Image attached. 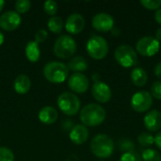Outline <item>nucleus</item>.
I'll return each mask as SVG.
<instances>
[{
	"instance_id": "f257e3e1",
	"label": "nucleus",
	"mask_w": 161,
	"mask_h": 161,
	"mask_svg": "<svg viewBox=\"0 0 161 161\" xmlns=\"http://www.w3.org/2000/svg\"><path fill=\"white\" fill-rule=\"evenodd\" d=\"M106 119V110L98 104H88L80 111V121L85 126L100 125Z\"/></svg>"
},
{
	"instance_id": "f03ea898",
	"label": "nucleus",
	"mask_w": 161,
	"mask_h": 161,
	"mask_svg": "<svg viewBox=\"0 0 161 161\" xmlns=\"http://www.w3.org/2000/svg\"><path fill=\"white\" fill-rule=\"evenodd\" d=\"M92 154L99 158H108L114 152V142L112 139L106 134L96 135L91 142Z\"/></svg>"
},
{
	"instance_id": "7ed1b4c3",
	"label": "nucleus",
	"mask_w": 161,
	"mask_h": 161,
	"mask_svg": "<svg viewBox=\"0 0 161 161\" xmlns=\"http://www.w3.org/2000/svg\"><path fill=\"white\" fill-rule=\"evenodd\" d=\"M43 75L50 83L59 84L67 79L69 75V69L65 63L51 61L43 67Z\"/></svg>"
},
{
	"instance_id": "20e7f679",
	"label": "nucleus",
	"mask_w": 161,
	"mask_h": 161,
	"mask_svg": "<svg viewBox=\"0 0 161 161\" xmlns=\"http://www.w3.org/2000/svg\"><path fill=\"white\" fill-rule=\"evenodd\" d=\"M76 42L69 35H61L54 44V54L59 58H69L76 52Z\"/></svg>"
},
{
	"instance_id": "39448f33",
	"label": "nucleus",
	"mask_w": 161,
	"mask_h": 161,
	"mask_svg": "<svg viewBox=\"0 0 161 161\" xmlns=\"http://www.w3.org/2000/svg\"><path fill=\"white\" fill-rule=\"evenodd\" d=\"M58 106L62 113L68 116L75 115L80 109V100L73 92H65L58 97Z\"/></svg>"
},
{
	"instance_id": "423d86ee",
	"label": "nucleus",
	"mask_w": 161,
	"mask_h": 161,
	"mask_svg": "<svg viewBox=\"0 0 161 161\" xmlns=\"http://www.w3.org/2000/svg\"><path fill=\"white\" fill-rule=\"evenodd\" d=\"M87 52L93 59H103L108 53V42L101 36H92L87 42Z\"/></svg>"
},
{
	"instance_id": "0eeeda50",
	"label": "nucleus",
	"mask_w": 161,
	"mask_h": 161,
	"mask_svg": "<svg viewBox=\"0 0 161 161\" xmlns=\"http://www.w3.org/2000/svg\"><path fill=\"white\" fill-rule=\"evenodd\" d=\"M115 60L123 67L129 68L138 63V56L136 51L128 44H122L115 50Z\"/></svg>"
},
{
	"instance_id": "6e6552de",
	"label": "nucleus",
	"mask_w": 161,
	"mask_h": 161,
	"mask_svg": "<svg viewBox=\"0 0 161 161\" xmlns=\"http://www.w3.org/2000/svg\"><path fill=\"white\" fill-rule=\"evenodd\" d=\"M159 48H160L159 42L152 36L142 37L138 41L136 44L137 52L144 57L155 56L159 51Z\"/></svg>"
},
{
	"instance_id": "1a4fd4ad",
	"label": "nucleus",
	"mask_w": 161,
	"mask_h": 161,
	"mask_svg": "<svg viewBox=\"0 0 161 161\" xmlns=\"http://www.w3.org/2000/svg\"><path fill=\"white\" fill-rule=\"evenodd\" d=\"M153 97L151 93L145 91L136 92L131 99V107L137 112H145L152 107Z\"/></svg>"
},
{
	"instance_id": "9d476101",
	"label": "nucleus",
	"mask_w": 161,
	"mask_h": 161,
	"mask_svg": "<svg viewBox=\"0 0 161 161\" xmlns=\"http://www.w3.org/2000/svg\"><path fill=\"white\" fill-rule=\"evenodd\" d=\"M68 86L75 93H84L88 91L90 82L88 77L82 73H74L68 78Z\"/></svg>"
},
{
	"instance_id": "9b49d317",
	"label": "nucleus",
	"mask_w": 161,
	"mask_h": 161,
	"mask_svg": "<svg viewBox=\"0 0 161 161\" xmlns=\"http://www.w3.org/2000/svg\"><path fill=\"white\" fill-rule=\"evenodd\" d=\"M22 18L14 10H8L0 15V27L6 31H13L21 25Z\"/></svg>"
},
{
	"instance_id": "f8f14e48",
	"label": "nucleus",
	"mask_w": 161,
	"mask_h": 161,
	"mask_svg": "<svg viewBox=\"0 0 161 161\" xmlns=\"http://www.w3.org/2000/svg\"><path fill=\"white\" fill-rule=\"evenodd\" d=\"M94 29L100 32H108L112 30L114 25L113 17L106 12H100L93 16L92 21Z\"/></svg>"
},
{
	"instance_id": "ddd939ff",
	"label": "nucleus",
	"mask_w": 161,
	"mask_h": 161,
	"mask_svg": "<svg viewBox=\"0 0 161 161\" xmlns=\"http://www.w3.org/2000/svg\"><path fill=\"white\" fill-rule=\"evenodd\" d=\"M92 94L93 98L99 103H108L112 96L109 86L102 81L93 83L92 88Z\"/></svg>"
},
{
	"instance_id": "4468645a",
	"label": "nucleus",
	"mask_w": 161,
	"mask_h": 161,
	"mask_svg": "<svg viewBox=\"0 0 161 161\" xmlns=\"http://www.w3.org/2000/svg\"><path fill=\"white\" fill-rule=\"evenodd\" d=\"M85 27V19L80 13H73L65 22V29L71 34H79Z\"/></svg>"
},
{
	"instance_id": "2eb2a0df",
	"label": "nucleus",
	"mask_w": 161,
	"mask_h": 161,
	"mask_svg": "<svg viewBox=\"0 0 161 161\" xmlns=\"http://www.w3.org/2000/svg\"><path fill=\"white\" fill-rule=\"evenodd\" d=\"M69 137L73 143L76 145H81L87 142L89 138V130L83 125H76L71 129Z\"/></svg>"
},
{
	"instance_id": "dca6fc26",
	"label": "nucleus",
	"mask_w": 161,
	"mask_h": 161,
	"mask_svg": "<svg viewBox=\"0 0 161 161\" xmlns=\"http://www.w3.org/2000/svg\"><path fill=\"white\" fill-rule=\"evenodd\" d=\"M143 122L149 131L156 132L159 130L161 128V112L157 109L151 110L144 116Z\"/></svg>"
},
{
	"instance_id": "f3484780",
	"label": "nucleus",
	"mask_w": 161,
	"mask_h": 161,
	"mask_svg": "<svg viewBox=\"0 0 161 161\" xmlns=\"http://www.w3.org/2000/svg\"><path fill=\"white\" fill-rule=\"evenodd\" d=\"M39 120L44 125H53L58 118V113L57 109L53 107L46 106L42 108L39 112Z\"/></svg>"
},
{
	"instance_id": "a211bd4d",
	"label": "nucleus",
	"mask_w": 161,
	"mask_h": 161,
	"mask_svg": "<svg viewBox=\"0 0 161 161\" xmlns=\"http://www.w3.org/2000/svg\"><path fill=\"white\" fill-rule=\"evenodd\" d=\"M31 88V80L26 75H19L14 79L13 89L19 94H25L30 91Z\"/></svg>"
},
{
	"instance_id": "6ab92c4d",
	"label": "nucleus",
	"mask_w": 161,
	"mask_h": 161,
	"mask_svg": "<svg viewBox=\"0 0 161 161\" xmlns=\"http://www.w3.org/2000/svg\"><path fill=\"white\" fill-rule=\"evenodd\" d=\"M131 80L137 87H143L148 80L147 73L141 67H136L131 72Z\"/></svg>"
},
{
	"instance_id": "aec40b11",
	"label": "nucleus",
	"mask_w": 161,
	"mask_h": 161,
	"mask_svg": "<svg viewBox=\"0 0 161 161\" xmlns=\"http://www.w3.org/2000/svg\"><path fill=\"white\" fill-rule=\"evenodd\" d=\"M68 69L75 72V73H81L87 70L88 68V63L87 60L81 57V56H76L73 58H71L67 64Z\"/></svg>"
},
{
	"instance_id": "412c9836",
	"label": "nucleus",
	"mask_w": 161,
	"mask_h": 161,
	"mask_svg": "<svg viewBox=\"0 0 161 161\" xmlns=\"http://www.w3.org/2000/svg\"><path fill=\"white\" fill-rule=\"evenodd\" d=\"M25 56H26V58L30 62L38 61L40 58V56H41L39 43H37L35 41L28 42L25 46Z\"/></svg>"
},
{
	"instance_id": "4be33fe9",
	"label": "nucleus",
	"mask_w": 161,
	"mask_h": 161,
	"mask_svg": "<svg viewBox=\"0 0 161 161\" xmlns=\"http://www.w3.org/2000/svg\"><path fill=\"white\" fill-rule=\"evenodd\" d=\"M63 21L60 17L58 16H52L47 23L48 28L51 32L56 33V34H59L62 31L63 28Z\"/></svg>"
},
{
	"instance_id": "5701e85b",
	"label": "nucleus",
	"mask_w": 161,
	"mask_h": 161,
	"mask_svg": "<svg viewBox=\"0 0 161 161\" xmlns=\"http://www.w3.org/2000/svg\"><path fill=\"white\" fill-rule=\"evenodd\" d=\"M142 159L143 161H161V156L154 149H145L142 153Z\"/></svg>"
},
{
	"instance_id": "b1692460",
	"label": "nucleus",
	"mask_w": 161,
	"mask_h": 161,
	"mask_svg": "<svg viewBox=\"0 0 161 161\" xmlns=\"http://www.w3.org/2000/svg\"><path fill=\"white\" fill-rule=\"evenodd\" d=\"M138 142L142 146L149 147V146H152L155 143V138H154V136L152 134L147 133V132H143V133L139 135Z\"/></svg>"
},
{
	"instance_id": "393cba45",
	"label": "nucleus",
	"mask_w": 161,
	"mask_h": 161,
	"mask_svg": "<svg viewBox=\"0 0 161 161\" xmlns=\"http://www.w3.org/2000/svg\"><path fill=\"white\" fill-rule=\"evenodd\" d=\"M119 149L124 152V154L135 152V144L132 141L128 139H122L119 141Z\"/></svg>"
},
{
	"instance_id": "a878e982",
	"label": "nucleus",
	"mask_w": 161,
	"mask_h": 161,
	"mask_svg": "<svg viewBox=\"0 0 161 161\" xmlns=\"http://www.w3.org/2000/svg\"><path fill=\"white\" fill-rule=\"evenodd\" d=\"M31 8V2L28 0H18L15 2V9L17 13H25Z\"/></svg>"
},
{
	"instance_id": "bb28decb",
	"label": "nucleus",
	"mask_w": 161,
	"mask_h": 161,
	"mask_svg": "<svg viewBox=\"0 0 161 161\" xmlns=\"http://www.w3.org/2000/svg\"><path fill=\"white\" fill-rule=\"evenodd\" d=\"M43 10L51 17L55 16L58 11V4L53 0H47L43 3Z\"/></svg>"
},
{
	"instance_id": "cd10ccee",
	"label": "nucleus",
	"mask_w": 161,
	"mask_h": 161,
	"mask_svg": "<svg viewBox=\"0 0 161 161\" xmlns=\"http://www.w3.org/2000/svg\"><path fill=\"white\" fill-rule=\"evenodd\" d=\"M0 161H14V155L8 147H0Z\"/></svg>"
},
{
	"instance_id": "c85d7f7f",
	"label": "nucleus",
	"mask_w": 161,
	"mask_h": 161,
	"mask_svg": "<svg viewBox=\"0 0 161 161\" xmlns=\"http://www.w3.org/2000/svg\"><path fill=\"white\" fill-rule=\"evenodd\" d=\"M141 4L147 9L158 10V8H160L161 0H142Z\"/></svg>"
},
{
	"instance_id": "c756f323",
	"label": "nucleus",
	"mask_w": 161,
	"mask_h": 161,
	"mask_svg": "<svg viewBox=\"0 0 161 161\" xmlns=\"http://www.w3.org/2000/svg\"><path fill=\"white\" fill-rule=\"evenodd\" d=\"M151 95L158 100H161V81H155L152 84Z\"/></svg>"
},
{
	"instance_id": "7c9ffc66",
	"label": "nucleus",
	"mask_w": 161,
	"mask_h": 161,
	"mask_svg": "<svg viewBox=\"0 0 161 161\" xmlns=\"http://www.w3.org/2000/svg\"><path fill=\"white\" fill-rule=\"evenodd\" d=\"M120 161H142V158L136 152H130L124 154Z\"/></svg>"
},
{
	"instance_id": "2f4dec72",
	"label": "nucleus",
	"mask_w": 161,
	"mask_h": 161,
	"mask_svg": "<svg viewBox=\"0 0 161 161\" xmlns=\"http://www.w3.org/2000/svg\"><path fill=\"white\" fill-rule=\"evenodd\" d=\"M48 37V33L46 30L44 29H39L36 33H35V42L37 43L40 42H43Z\"/></svg>"
},
{
	"instance_id": "473e14b6",
	"label": "nucleus",
	"mask_w": 161,
	"mask_h": 161,
	"mask_svg": "<svg viewBox=\"0 0 161 161\" xmlns=\"http://www.w3.org/2000/svg\"><path fill=\"white\" fill-rule=\"evenodd\" d=\"M155 143L158 146V148L159 150H161V131L156 135V137H155Z\"/></svg>"
},
{
	"instance_id": "72a5a7b5",
	"label": "nucleus",
	"mask_w": 161,
	"mask_h": 161,
	"mask_svg": "<svg viewBox=\"0 0 161 161\" xmlns=\"http://www.w3.org/2000/svg\"><path fill=\"white\" fill-rule=\"evenodd\" d=\"M155 75L158 78L161 79V61L155 67Z\"/></svg>"
},
{
	"instance_id": "f704fd0d",
	"label": "nucleus",
	"mask_w": 161,
	"mask_h": 161,
	"mask_svg": "<svg viewBox=\"0 0 161 161\" xmlns=\"http://www.w3.org/2000/svg\"><path fill=\"white\" fill-rule=\"evenodd\" d=\"M155 19L157 21L158 24L161 25V8H158L157 11H156V14H155Z\"/></svg>"
},
{
	"instance_id": "c9c22d12",
	"label": "nucleus",
	"mask_w": 161,
	"mask_h": 161,
	"mask_svg": "<svg viewBox=\"0 0 161 161\" xmlns=\"http://www.w3.org/2000/svg\"><path fill=\"white\" fill-rule=\"evenodd\" d=\"M156 39H157L158 42H161V27H159V28L157 30V33H156Z\"/></svg>"
},
{
	"instance_id": "e433bc0d",
	"label": "nucleus",
	"mask_w": 161,
	"mask_h": 161,
	"mask_svg": "<svg viewBox=\"0 0 161 161\" xmlns=\"http://www.w3.org/2000/svg\"><path fill=\"white\" fill-rule=\"evenodd\" d=\"M111 31H112V34H113L114 36H119V35H120V29L117 28V27H113Z\"/></svg>"
},
{
	"instance_id": "4c0bfd02",
	"label": "nucleus",
	"mask_w": 161,
	"mask_h": 161,
	"mask_svg": "<svg viewBox=\"0 0 161 161\" xmlns=\"http://www.w3.org/2000/svg\"><path fill=\"white\" fill-rule=\"evenodd\" d=\"M66 161H78V159H77V157H76V156L73 155V156L69 157V158H67V160Z\"/></svg>"
},
{
	"instance_id": "58836bf2",
	"label": "nucleus",
	"mask_w": 161,
	"mask_h": 161,
	"mask_svg": "<svg viewBox=\"0 0 161 161\" xmlns=\"http://www.w3.org/2000/svg\"><path fill=\"white\" fill-rule=\"evenodd\" d=\"M92 79L94 80V82L100 81V80H99V75H98V74H93V75H92Z\"/></svg>"
},
{
	"instance_id": "ea45409f",
	"label": "nucleus",
	"mask_w": 161,
	"mask_h": 161,
	"mask_svg": "<svg viewBox=\"0 0 161 161\" xmlns=\"http://www.w3.org/2000/svg\"><path fill=\"white\" fill-rule=\"evenodd\" d=\"M3 42H4V35H3V33L0 31V45H2Z\"/></svg>"
},
{
	"instance_id": "a19ab883",
	"label": "nucleus",
	"mask_w": 161,
	"mask_h": 161,
	"mask_svg": "<svg viewBox=\"0 0 161 161\" xmlns=\"http://www.w3.org/2000/svg\"><path fill=\"white\" fill-rule=\"evenodd\" d=\"M4 6H5V2H4L3 0H0V12H1V10L3 9Z\"/></svg>"
}]
</instances>
